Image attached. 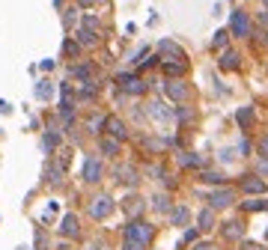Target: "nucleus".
Segmentation results:
<instances>
[{
	"label": "nucleus",
	"mask_w": 268,
	"mask_h": 250,
	"mask_svg": "<svg viewBox=\"0 0 268 250\" xmlns=\"http://www.w3.org/2000/svg\"><path fill=\"white\" fill-rule=\"evenodd\" d=\"M229 33H233L236 39H247L250 36V15L244 9H236L229 15Z\"/></svg>",
	"instance_id": "nucleus-1"
},
{
	"label": "nucleus",
	"mask_w": 268,
	"mask_h": 250,
	"mask_svg": "<svg viewBox=\"0 0 268 250\" xmlns=\"http://www.w3.org/2000/svg\"><path fill=\"white\" fill-rule=\"evenodd\" d=\"M87 211H90V218H93V221H104L107 214L113 211V200H110L107 194H101V197H96V200L90 203V208H87Z\"/></svg>",
	"instance_id": "nucleus-2"
},
{
	"label": "nucleus",
	"mask_w": 268,
	"mask_h": 250,
	"mask_svg": "<svg viewBox=\"0 0 268 250\" xmlns=\"http://www.w3.org/2000/svg\"><path fill=\"white\" fill-rule=\"evenodd\" d=\"M125 235H128V238H137V241H143V244H149L152 235H155V229H152L146 221H131V224L125 227Z\"/></svg>",
	"instance_id": "nucleus-3"
},
{
	"label": "nucleus",
	"mask_w": 268,
	"mask_h": 250,
	"mask_svg": "<svg viewBox=\"0 0 268 250\" xmlns=\"http://www.w3.org/2000/svg\"><path fill=\"white\" fill-rule=\"evenodd\" d=\"M233 203H236V194L229 191V188H218V191L209 194V205H212L215 211H218V208H229Z\"/></svg>",
	"instance_id": "nucleus-4"
},
{
	"label": "nucleus",
	"mask_w": 268,
	"mask_h": 250,
	"mask_svg": "<svg viewBox=\"0 0 268 250\" xmlns=\"http://www.w3.org/2000/svg\"><path fill=\"white\" fill-rule=\"evenodd\" d=\"M84 182H90V185L101 182V161L96 155H87V161H84Z\"/></svg>",
	"instance_id": "nucleus-5"
},
{
	"label": "nucleus",
	"mask_w": 268,
	"mask_h": 250,
	"mask_svg": "<svg viewBox=\"0 0 268 250\" xmlns=\"http://www.w3.org/2000/svg\"><path fill=\"white\" fill-rule=\"evenodd\" d=\"M117 81H120V87H122L125 92H131V95H143V92H146V84H143L137 75H120Z\"/></svg>",
	"instance_id": "nucleus-6"
},
{
	"label": "nucleus",
	"mask_w": 268,
	"mask_h": 250,
	"mask_svg": "<svg viewBox=\"0 0 268 250\" xmlns=\"http://www.w3.org/2000/svg\"><path fill=\"white\" fill-rule=\"evenodd\" d=\"M104 128H107V134H110V137H117V140H125V137H128L125 122H122V119H117V116H107V119H104Z\"/></svg>",
	"instance_id": "nucleus-7"
},
{
	"label": "nucleus",
	"mask_w": 268,
	"mask_h": 250,
	"mask_svg": "<svg viewBox=\"0 0 268 250\" xmlns=\"http://www.w3.org/2000/svg\"><path fill=\"white\" fill-rule=\"evenodd\" d=\"M164 92H167V95H170L173 101H179V104H182V98L188 95V87H185V84H182L179 78H170V81L164 84Z\"/></svg>",
	"instance_id": "nucleus-8"
},
{
	"label": "nucleus",
	"mask_w": 268,
	"mask_h": 250,
	"mask_svg": "<svg viewBox=\"0 0 268 250\" xmlns=\"http://www.w3.org/2000/svg\"><path fill=\"white\" fill-rule=\"evenodd\" d=\"M78 42H81V48H96V45H98V30L84 24V27L78 30Z\"/></svg>",
	"instance_id": "nucleus-9"
},
{
	"label": "nucleus",
	"mask_w": 268,
	"mask_h": 250,
	"mask_svg": "<svg viewBox=\"0 0 268 250\" xmlns=\"http://www.w3.org/2000/svg\"><path fill=\"white\" fill-rule=\"evenodd\" d=\"M158 54H164V57H170V60H185V51H182L173 39H161V42H158Z\"/></svg>",
	"instance_id": "nucleus-10"
},
{
	"label": "nucleus",
	"mask_w": 268,
	"mask_h": 250,
	"mask_svg": "<svg viewBox=\"0 0 268 250\" xmlns=\"http://www.w3.org/2000/svg\"><path fill=\"white\" fill-rule=\"evenodd\" d=\"M60 232L66 235V238H74L81 232V227H78V218L74 214H63V221H60Z\"/></svg>",
	"instance_id": "nucleus-11"
},
{
	"label": "nucleus",
	"mask_w": 268,
	"mask_h": 250,
	"mask_svg": "<svg viewBox=\"0 0 268 250\" xmlns=\"http://www.w3.org/2000/svg\"><path fill=\"white\" fill-rule=\"evenodd\" d=\"M149 116L158 119V122H167V119H173V111H167L164 101H152V104H149Z\"/></svg>",
	"instance_id": "nucleus-12"
},
{
	"label": "nucleus",
	"mask_w": 268,
	"mask_h": 250,
	"mask_svg": "<svg viewBox=\"0 0 268 250\" xmlns=\"http://www.w3.org/2000/svg\"><path fill=\"white\" fill-rule=\"evenodd\" d=\"M185 68H188L185 60H167V63H164V75H167V78H182Z\"/></svg>",
	"instance_id": "nucleus-13"
},
{
	"label": "nucleus",
	"mask_w": 268,
	"mask_h": 250,
	"mask_svg": "<svg viewBox=\"0 0 268 250\" xmlns=\"http://www.w3.org/2000/svg\"><path fill=\"white\" fill-rule=\"evenodd\" d=\"M239 60H242V57H239V51H223V54H220V60H218V66H220L223 71H226V68H239Z\"/></svg>",
	"instance_id": "nucleus-14"
},
{
	"label": "nucleus",
	"mask_w": 268,
	"mask_h": 250,
	"mask_svg": "<svg viewBox=\"0 0 268 250\" xmlns=\"http://www.w3.org/2000/svg\"><path fill=\"white\" fill-rule=\"evenodd\" d=\"M203 164H206V158H203V155H194V152H185V155H179V167L194 170V167H203Z\"/></svg>",
	"instance_id": "nucleus-15"
},
{
	"label": "nucleus",
	"mask_w": 268,
	"mask_h": 250,
	"mask_svg": "<svg viewBox=\"0 0 268 250\" xmlns=\"http://www.w3.org/2000/svg\"><path fill=\"white\" fill-rule=\"evenodd\" d=\"M242 188H244L247 194H262V191H265V182H262V179H256V176H244Z\"/></svg>",
	"instance_id": "nucleus-16"
},
{
	"label": "nucleus",
	"mask_w": 268,
	"mask_h": 250,
	"mask_svg": "<svg viewBox=\"0 0 268 250\" xmlns=\"http://www.w3.org/2000/svg\"><path fill=\"white\" fill-rule=\"evenodd\" d=\"M236 122H239L242 128H250V125H253V107H239Z\"/></svg>",
	"instance_id": "nucleus-17"
},
{
	"label": "nucleus",
	"mask_w": 268,
	"mask_h": 250,
	"mask_svg": "<svg viewBox=\"0 0 268 250\" xmlns=\"http://www.w3.org/2000/svg\"><path fill=\"white\" fill-rule=\"evenodd\" d=\"M101 152L104 155H120V140L117 137H104L101 140Z\"/></svg>",
	"instance_id": "nucleus-18"
},
{
	"label": "nucleus",
	"mask_w": 268,
	"mask_h": 250,
	"mask_svg": "<svg viewBox=\"0 0 268 250\" xmlns=\"http://www.w3.org/2000/svg\"><path fill=\"white\" fill-rule=\"evenodd\" d=\"M51 95H54V87H51V81H39V84H36V98L48 101Z\"/></svg>",
	"instance_id": "nucleus-19"
},
{
	"label": "nucleus",
	"mask_w": 268,
	"mask_h": 250,
	"mask_svg": "<svg viewBox=\"0 0 268 250\" xmlns=\"http://www.w3.org/2000/svg\"><path fill=\"white\" fill-rule=\"evenodd\" d=\"M117 179H120V182H125V185H134L137 182V170L122 167V170H117Z\"/></svg>",
	"instance_id": "nucleus-20"
},
{
	"label": "nucleus",
	"mask_w": 268,
	"mask_h": 250,
	"mask_svg": "<svg viewBox=\"0 0 268 250\" xmlns=\"http://www.w3.org/2000/svg\"><path fill=\"white\" fill-rule=\"evenodd\" d=\"M188 214H191V211H188V208H185V205H176V208H173V211H170V221H173V224H176V227H182V224H185V221H188Z\"/></svg>",
	"instance_id": "nucleus-21"
},
{
	"label": "nucleus",
	"mask_w": 268,
	"mask_h": 250,
	"mask_svg": "<svg viewBox=\"0 0 268 250\" xmlns=\"http://www.w3.org/2000/svg\"><path fill=\"white\" fill-rule=\"evenodd\" d=\"M152 208H155V211H170V197L167 194H155V200H152Z\"/></svg>",
	"instance_id": "nucleus-22"
},
{
	"label": "nucleus",
	"mask_w": 268,
	"mask_h": 250,
	"mask_svg": "<svg viewBox=\"0 0 268 250\" xmlns=\"http://www.w3.org/2000/svg\"><path fill=\"white\" fill-rule=\"evenodd\" d=\"M200 182H209V185H220V182H223V176H220L218 170H203V173H200Z\"/></svg>",
	"instance_id": "nucleus-23"
},
{
	"label": "nucleus",
	"mask_w": 268,
	"mask_h": 250,
	"mask_svg": "<svg viewBox=\"0 0 268 250\" xmlns=\"http://www.w3.org/2000/svg\"><path fill=\"white\" fill-rule=\"evenodd\" d=\"M215 224V208H203L200 211V229H209Z\"/></svg>",
	"instance_id": "nucleus-24"
},
{
	"label": "nucleus",
	"mask_w": 268,
	"mask_h": 250,
	"mask_svg": "<svg viewBox=\"0 0 268 250\" xmlns=\"http://www.w3.org/2000/svg\"><path fill=\"white\" fill-rule=\"evenodd\" d=\"M173 119H179V122H191V119H194V114H191L188 107H176V111H173Z\"/></svg>",
	"instance_id": "nucleus-25"
},
{
	"label": "nucleus",
	"mask_w": 268,
	"mask_h": 250,
	"mask_svg": "<svg viewBox=\"0 0 268 250\" xmlns=\"http://www.w3.org/2000/svg\"><path fill=\"white\" fill-rule=\"evenodd\" d=\"M149 244H143V241H137V238H128L125 235V241H122V250H146Z\"/></svg>",
	"instance_id": "nucleus-26"
},
{
	"label": "nucleus",
	"mask_w": 268,
	"mask_h": 250,
	"mask_svg": "<svg viewBox=\"0 0 268 250\" xmlns=\"http://www.w3.org/2000/svg\"><path fill=\"white\" fill-rule=\"evenodd\" d=\"M72 75H74V78H84V81H90V75H93V66H74V68H72Z\"/></svg>",
	"instance_id": "nucleus-27"
},
{
	"label": "nucleus",
	"mask_w": 268,
	"mask_h": 250,
	"mask_svg": "<svg viewBox=\"0 0 268 250\" xmlns=\"http://www.w3.org/2000/svg\"><path fill=\"white\" fill-rule=\"evenodd\" d=\"M78 51H81V42H74V39H66V42H63V54L74 57V54H78Z\"/></svg>",
	"instance_id": "nucleus-28"
},
{
	"label": "nucleus",
	"mask_w": 268,
	"mask_h": 250,
	"mask_svg": "<svg viewBox=\"0 0 268 250\" xmlns=\"http://www.w3.org/2000/svg\"><path fill=\"white\" fill-rule=\"evenodd\" d=\"M226 238H242V224H226Z\"/></svg>",
	"instance_id": "nucleus-29"
},
{
	"label": "nucleus",
	"mask_w": 268,
	"mask_h": 250,
	"mask_svg": "<svg viewBox=\"0 0 268 250\" xmlns=\"http://www.w3.org/2000/svg\"><path fill=\"white\" fill-rule=\"evenodd\" d=\"M226 36H229L226 30H218V33H215V39H212V45H215V48H223V45H226Z\"/></svg>",
	"instance_id": "nucleus-30"
},
{
	"label": "nucleus",
	"mask_w": 268,
	"mask_h": 250,
	"mask_svg": "<svg viewBox=\"0 0 268 250\" xmlns=\"http://www.w3.org/2000/svg\"><path fill=\"white\" fill-rule=\"evenodd\" d=\"M60 176H63V167H51L48 170V182L51 185H60Z\"/></svg>",
	"instance_id": "nucleus-31"
},
{
	"label": "nucleus",
	"mask_w": 268,
	"mask_h": 250,
	"mask_svg": "<svg viewBox=\"0 0 268 250\" xmlns=\"http://www.w3.org/2000/svg\"><path fill=\"white\" fill-rule=\"evenodd\" d=\"M244 208H247V211H262V208H268V203H262V200H250V203H244Z\"/></svg>",
	"instance_id": "nucleus-32"
},
{
	"label": "nucleus",
	"mask_w": 268,
	"mask_h": 250,
	"mask_svg": "<svg viewBox=\"0 0 268 250\" xmlns=\"http://www.w3.org/2000/svg\"><path fill=\"white\" fill-rule=\"evenodd\" d=\"M57 140H60V137H57V134H45V137H42V146H45V149H48V152H51V149H54V146H57Z\"/></svg>",
	"instance_id": "nucleus-33"
},
{
	"label": "nucleus",
	"mask_w": 268,
	"mask_h": 250,
	"mask_svg": "<svg viewBox=\"0 0 268 250\" xmlns=\"http://www.w3.org/2000/svg\"><path fill=\"white\" fill-rule=\"evenodd\" d=\"M74 21H78V9H66V15H63V24H66V27H72Z\"/></svg>",
	"instance_id": "nucleus-34"
},
{
	"label": "nucleus",
	"mask_w": 268,
	"mask_h": 250,
	"mask_svg": "<svg viewBox=\"0 0 268 250\" xmlns=\"http://www.w3.org/2000/svg\"><path fill=\"white\" fill-rule=\"evenodd\" d=\"M125 211H128V214H140V200H137V197H131V200H128V205H125Z\"/></svg>",
	"instance_id": "nucleus-35"
},
{
	"label": "nucleus",
	"mask_w": 268,
	"mask_h": 250,
	"mask_svg": "<svg viewBox=\"0 0 268 250\" xmlns=\"http://www.w3.org/2000/svg\"><path fill=\"white\" fill-rule=\"evenodd\" d=\"M259 155H262V158H268V134L259 140Z\"/></svg>",
	"instance_id": "nucleus-36"
},
{
	"label": "nucleus",
	"mask_w": 268,
	"mask_h": 250,
	"mask_svg": "<svg viewBox=\"0 0 268 250\" xmlns=\"http://www.w3.org/2000/svg\"><path fill=\"white\" fill-rule=\"evenodd\" d=\"M84 24H87V27H96V30H98V18H96V15H84Z\"/></svg>",
	"instance_id": "nucleus-37"
},
{
	"label": "nucleus",
	"mask_w": 268,
	"mask_h": 250,
	"mask_svg": "<svg viewBox=\"0 0 268 250\" xmlns=\"http://www.w3.org/2000/svg\"><path fill=\"white\" fill-rule=\"evenodd\" d=\"M256 170H259V176H268V158H262V161L256 164Z\"/></svg>",
	"instance_id": "nucleus-38"
},
{
	"label": "nucleus",
	"mask_w": 268,
	"mask_h": 250,
	"mask_svg": "<svg viewBox=\"0 0 268 250\" xmlns=\"http://www.w3.org/2000/svg\"><path fill=\"white\" fill-rule=\"evenodd\" d=\"M155 60H161V57H149V60H143L140 68H152V66H155Z\"/></svg>",
	"instance_id": "nucleus-39"
},
{
	"label": "nucleus",
	"mask_w": 268,
	"mask_h": 250,
	"mask_svg": "<svg viewBox=\"0 0 268 250\" xmlns=\"http://www.w3.org/2000/svg\"><path fill=\"white\" fill-rule=\"evenodd\" d=\"M259 24H262V27H268V12H262V15H259Z\"/></svg>",
	"instance_id": "nucleus-40"
},
{
	"label": "nucleus",
	"mask_w": 268,
	"mask_h": 250,
	"mask_svg": "<svg viewBox=\"0 0 268 250\" xmlns=\"http://www.w3.org/2000/svg\"><path fill=\"white\" fill-rule=\"evenodd\" d=\"M194 250H215V247H212V244H197Z\"/></svg>",
	"instance_id": "nucleus-41"
},
{
	"label": "nucleus",
	"mask_w": 268,
	"mask_h": 250,
	"mask_svg": "<svg viewBox=\"0 0 268 250\" xmlns=\"http://www.w3.org/2000/svg\"><path fill=\"white\" fill-rule=\"evenodd\" d=\"M262 3H265V6H268V0H262Z\"/></svg>",
	"instance_id": "nucleus-42"
}]
</instances>
